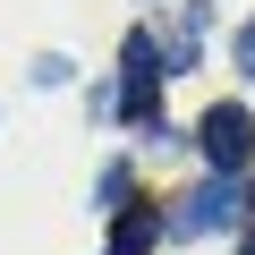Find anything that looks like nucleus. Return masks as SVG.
I'll use <instances>...</instances> for the list:
<instances>
[{
    "label": "nucleus",
    "instance_id": "20e7f679",
    "mask_svg": "<svg viewBox=\"0 0 255 255\" xmlns=\"http://www.w3.org/2000/svg\"><path fill=\"white\" fill-rule=\"evenodd\" d=\"M162 230H170L162 213H119V238H111V255H145V247H153Z\"/></svg>",
    "mask_w": 255,
    "mask_h": 255
},
{
    "label": "nucleus",
    "instance_id": "39448f33",
    "mask_svg": "<svg viewBox=\"0 0 255 255\" xmlns=\"http://www.w3.org/2000/svg\"><path fill=\"white\" fill-rule=\"evenodd\" d=\"M230 51H238V68H247V77H255V17H247V26H238V43H230Z\"/></svg>",
    "mask_w": 255,
    "mask_h": 255
},
{
    "label": "nucleus",
    "instance_id": "7ed1b4c3",
    "mask_svg": "<svg viewBox=\"0 0 255 255\" xmlns=\"http://www.w3.org/2000/svg\"><path fill=\"white\" fill-rule=\"evenodd\" d=\"M153 77H170L162 51H153V34H128V85H119V111H128V119L153 111Z\"/></svg>",
    "mask_w": 255,
    "mask_h": 255
},
{
    "label": "nucleus",
    "instance_id": "423d86ee",
    "mask_svg": "<svg viewBox=\"0 0 255 255\" xmlns=\"http://www.w3.org/2000/svg\"><path fill=\"white\" fill-rule=\"evenodd\" d=\"M238 255H255V238H247V247H238Z\"/></svg>",
    "mask_w": 255,
    "mask_h": 255
},
{
    "label": "nucleus",
    "instance_id": "f257e3e1",
    "mask_svg": "<svg viewBox=\"0 0 255 255\" xmlns=\"http://www.w3.org/2000/svg\"><path fill=\"white\" fill-rule=\"evenodd\" d=\"M196 145H204L213 179H230V170H247V162H255V119H247L238 102H213V111L196 119Z\"/></svg>",
    "mask_w": 255,
    "mask_h": 255
},
{
    "label": "nucleus",
    "instance_id": "f03ea898",
    "mask_svg": "<svg viewBox=\"0 0 255 255\" xmlns=\"http://www.w3.org/2000/svg\"><path fill=\"white\" fill-rule=\"evenodd\" d=\"M230 221H238V187H230V179L187 187V196H179V213H170V230H179V238H204V230H230Z\"/></svg>",
    "mask_w": 255,
    "mask_h": 255
}]
</instances>
